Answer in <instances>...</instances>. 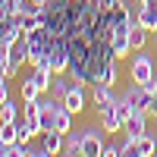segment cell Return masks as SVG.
I'll use <instances>...</instances> for the list:
<instances>
[{
  "label": "cell",
  "mask_w": 157,
  "mask_h": 157,
  "mask_svg": "<svg viewBox=\"0 0 157 157\" xmlns=\"http://www.w3.org/2000/svg\"><path fill=\"white\" fill-rule=\"evenodd\" d=\"M29 54H32V44H29V35H22L16 44L10 47V63H6V78H13V75H19V69L25 66V60H29Z\"/></svg>",
  "instance_id": "6da1fadb"
},
{
  "label": "cell",
  "mask_w": 157,
  "mask_h": 157,
  "mask_svg": "<svg viewBox=\"0 0 157 157\" xmlns=\"http://www.w3.org/2000/svg\"><path fill=\"white\" fill-rule=\"evenodd\" d=\"M129 75H132V82L135 85H145L154 78V60L148 54H135L132 57V66H129Z\"/></svg>",
  "instance_id": "7a4b0ae2"
},
{
  "label": "cell",
  "mask_w": 157,
  "mask_h": 157,
  "mask_svg": "<svg viewBox=\"0 0 157 157\" xmlns=\"http://www.w3.org/2000/svg\"><path fill=\"white\" fill-rule=\"evenodd\" d=\"M107 135V132H104ZM104 135H101V129H82V154L85 157H101L104 154Z\"/></svg>",
  "instance_id": "3957f363"
},
{
  "label": "cell",
  "mask_w": 157,
  "mask_h": 157,
  "mask_svg": "<svg viewBox=\"0 0 157 157\" xmlns=\"http://www.w3.org/2000/svg\"><path fill=\"white\" fill-rule=\"evenodd\" d=\"M135 22L145 25L148 32H157V0H138V6H135Z\"/></svg>",
  "instance_id": "277c9868"
},
{
  "label": "cell",
  "mask_w": 157,
  "mask_h": 157,
  "mask_svg": "<svg viewBox=\"0 0 157 157\" xmlns=\"http://www.w3.org/2000/svg\"><path fill=\"white\" fill-rule=\"evenodd\" d=\"M63 107H66V110H69L72 116L85 110V91H82V82H75V85H69V91H66V98H63Z\"/></svg>",
  "instance_id": "5b68a950"
},
{
  "label": "cell",
  "mask_w": 157,
  "mask_h": 157,
  "mask_svg": "<svg viewBox=\"0 0 157 157\" xmlns=\"http://www.w3.org/2000/svg\"><path fill=\"white\" fill-rule=\"evenodd\" d=\"M126 94H129V101H132V107H135V110H148V113H151L154 94H151V91H148L145 85H135V82H132V88H129Z\"/></svg>",
  "instance_id": "8992f818"
},
{
  "label": "cell",
  "mask_w": 157,
  "mask_h": 157,
  "mask_svg": "<svg viewBox=\"0 0 157 157\" xmlns=\"http://www.w3.org/2000/svg\"><path fill=\"white\" fill-rule=\"evenodd\" d=\"M91 101H94V110L101 113V110L113 107L116 94H113V88H110V85H101V82H94V88H91Z\"/></svg>",
  "instance_id": "52a82bcc"
},
{
  "label": "cell",
  "mask_w": 157,
  "mask_h": 157,
  "mask_svg": "<svg viewBox=\"0 0 157 157\" xmlns=\"http://www.w3.org/2000/svg\"><path fill=\"white\" fill-rule=\"evenodd\" d=\"M41 145H44V151L54 157V154H63V145H66V135L63 132H57V129H44L41 132Z\"/></svg>",
  "instance_id": "ba28073f"
},
{
  "label": "cell",
  "mask_w": 157,
  "mask_h": 157,
  "mask_svg": "<svg viewBox=\"0 0 157 157\" xmlns=\"http://www.w3.org/2000/svg\"><path fill=\"white\" fill-rule=\"evenodd\" d=\"M98 116H101V126H104V132H107V135H116V132L123 129V116L116 113V107H107V110H101Z\"/></svg>",
  "instance_id": "9c48e42d"
},
{
  "label": "cell",
  "mask_w": 157,
  "mask_h": 157,
  "mask_svg": "<svg viewBox=\"0 0 157 157\" xmlns=\"http://www.w3.org/2000/svg\"><path fill=\"white\" fill-rule=\"evenodd\" d=\"M151 154H157V138L145 132V135L132 145V154H129V157H151Z\"/></svg>",
  "instance_id": "30bf717a"
},
{
  "label": "cell",
  "mask_w": 157,
  "mask_h": 157,
  "mask_svg": "<svg viewBox=\"0 0 157 157\" xmlns=\"http://www.w3.org/2000/svg\"><path fill=\"white\" fill-rule=\"evenodd\" d=\"M110 50L116 60H126L129 54H132V44H129V35H113L110 38Z\"/></svg>",
  "instance_id": "8fae6325"
},
{
  "label": "cell",
  "mask_w": 157,
  "mask_h": 157,
  "mask_svg": "<svg viewBox=\"0 0 157 157\" xmlns=\"http://www.w3.org/2000/svg\"><path fill=\"white\" fill-rule=\"evenodd\" d=\"M129 44H132V50H145V44H148V29L145 25H132V32H129Z\"/></svg>",
  "instance_id": "7c38bea8"
},
{
  "label": "cell",
  "mask_w": 157,
  "mask_h": 157,
  "mask_svg": "<svg viewBox=\"0 0 157 157\" xmlns=\"http://www.w3.org/2000/svg\"><path fill=\"white\" fill-rule=\"evenodd\" d=\"M32 82L44 94V91H50V85H54V72H50V69H32Z\"/></svg>",
  "instance_id": "4fadbf2b"
},
{
  "label": "cell",
  "mask_w": 157,
  "mask_h": 157,
  "mask_svg": "<svg viewBox=\"0 0 157 157\" xmlns=\"http://www.w3.org/2000/svg\"><path fill=\"white\" fill-rule=\"evenodd\" d=\"M63 154H66V157H85V154H82V132H75V135H69V132H66V145H63Z\"/></svg>",
  "instance_id": "5bb4252c"
},
{
  "label": "cell",
  "mask_w": 157,
  "mask_h": 157,
  "mask_svg": "<svg viewBox=\"0 0 157 157\" xmlns=\"http://www.w3.org/2000/svg\"><path fill=\"white\" fill-rule=\"evenodd\" d=\"M69 126H72V113L63 107V101H60V107H57V120H54V129L66 135V132H69Z\"/></svg>",
  "instance_id": "9a60e30c"
},
{
  "label": "cell",
  "mask_w": 157,
  "mask_h": 157,
  "mask_svg": "<svg viewBox=\"0 0 157 157\" xmlns=\"http://www.w3.org/2000/svg\"><path fill=\"white\" fill-rule=\"evenodd\" d=\"M50 6V0H22V13H29V16H44Z\"/></svg>",
  "instance_id": "2e32d148"
},
{
  "label": "cell",
  "mask_w": 157,
  "mask_h": 157,
  "mask_svg": "<svg viewBox=\"0 0 157 157\" xmlns=\"http://www.w3.org/2000/svg\"><path fill=\"white\" fill-rule=\"evenodd\" d=\"M116 63H120V60H116V57H113V60L107 63V66H104V69H101V78H98V82H101V85H110V88L116 85V78H120V75H116Z\"/></svg>",
  "instance_id": "e0dca14e"
},
{
  "label": "cell",
  "mask_w": 157,
  "mask_h": 157,
  "mask_svg": "<svg viewBox=\"0 0 157 157\" xmlns=\"http://www.w3.org/2000/svg\"><path fill=\"white\" fill-rule=\"evenodd\" d=\"M22 35H32V32H38L44 25V16H29V13H22Z\"/></svg>",
  "instance_id": "ac0fdd59"
},
{
  "label": "cell",
  "mask_w": 157,
  "mask_h": 157,
  "mask_svg": "<svg viewBox=\"0 0 157 157\" xmlns=\"http://www.w3.org/2000/svg\"><path fill=\"white\" fill-rule=\"evenodd\" d=\"M19 94H22V101H38V98H41V91H38V85L32 82V75H25V82H22V88H19Z\"/></svg>",
  "instance_id": "d6986e66"
},
{
  "label": "cell",
  "mask_w": 157,
  "mask_h": 157,
  "mask_svg": "<svg viewBox=\"0 0 157 157\" xmlns=\"http://www.w3.org/2000/svg\"><path fill=\"white\" fill-rule=\"evenodd\" d=\"M113 107H116V113L123 116V123H126L129 116L135 113V107H132V101H129V94H123V98H116V101H113Z\"/></svg>",
  "instance_id": "ffe728a7"
},
{
  "label": "cell",
  "mask_w": 157,
  "mask_h": 157,
  "mask_svg": "<svg viewBox=\"0 0 157 157\" xmlns=\"http://www.w3.org/2000/svg\"><path fill=\"white\" fill-rule=\"evenodd\" d=\"M19 120V107L13 101H6V104H0V123H16Z\"/></svg>",
  "instance_id": "44dd1931"
},
{
  "label": "cell",
  "mask_w": 157,
  "mask_h": 157,
  "mask_svg": "<svg viewBox=\"0 0 157 157\" xmlns=\"http://www.w3.org/2000/svg\"><path fill=\"white\" fill-rule=\"evenodd\" d=\"M66 91H69V82H66V78H60V75H54V85H50V98L63 101V98H66Z\"/></svg>",
  "instance_id": "7402d4cb"
},
{
  "label": "cell",
  "mask_w": 157,
  "mask_h": 157,
  "mask_svg": "<svg viewBox=\"0 0 157 157\" xmlns=\"http://www.w3.org/2000/svg\"><path fill=\"white\" fill-rule=\"evenodd\" d=\"M0 13H6V16H22V0H0Z\"/></svg>",
  "instance_id": "603a6c76"
},
{
  "label": "cell",
  "mask_w": 157,
  "mask_h": 157,
  "mask_svg": "<svg viewBox=\"0 0 157 157\" xmlns=\"http://www.w3.org/2000/svg\"><path fill=\"white\" fill-rule=\"evenodd\" d=\"M101 157H120V145H104V154Z\"/></svg>",
  "instance_id": "cb8c5ba5"
},
{
  "label": "cell",
  "mask_w": 157,
  "mask_h": 157,
  "mask_svg": "<svg viewBox=\"0 0 157 157\" xmlns=\"http://www.w3.org/2000/svg\"><path fill=\"white\" fill-rule=\"evenodd\" d=\"M10 101V85H6V78L0 82V104H6Z\"/></svg>",
  "instance_id": "d4e9b609"
},
{
  "label": "cell",
  "mask_w": 157,
  "mask_h": 157,
  "mask_svg": "<svg viewBox=\"0 0 157 157\" xmlns=\"http://www.w3.org/2000/svg\"><path fill=\"white\" fill-rule=\"evenodd\" d=\"M13 154V148H10V141H3V138H0V157H10Z\"/></svg>",
  "instance_id": "484cf974"
},
{
  "label": "cell",
  "mask_w": 157,
  "mask_h": 157,
  "mask_svg": "<svg viewBox=\"0 0 157 157\" xmlns=\"http://www.w3.org/2000/svg\"><path fill=\"white\" fill-rule=\"evenodd\" d=\"M151 113L157 116V94H154V104H151Z\"/></svg>",
  "instance_id": "4316f807"
},
{
  "label": "cell",
  "mask_w": 157,
  "mask_h": 157,
  "mask_svg": "<svg viewBox=\"0 0 157 157\" xmlns=\"http://www.w3.org/2000/svg\"><path fill=\"white\" fill-rule=\"evenodd\" d=\"M0 47H3V41H0Z\"/></svg>",
  "instance_id": "83f0119b"
}]
</instances>
